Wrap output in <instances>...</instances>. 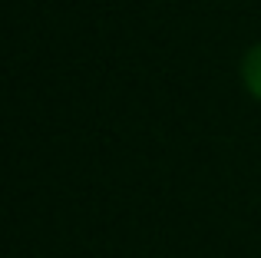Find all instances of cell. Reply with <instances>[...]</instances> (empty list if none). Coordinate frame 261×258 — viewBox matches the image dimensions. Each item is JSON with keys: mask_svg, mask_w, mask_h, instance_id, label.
Segmentation results:
<instances>
[{"mask_svg": "<svg viewBox=\"0 0 261 258\" xmlns=\"http://www.w3.org/2000/svg\"><path fill=\"white\" fill-rule=\"evenodd\" d=\"M242 83H245V90L261 103V43H255L242 57Z\"/></svg>", "mask_w": 261, "mask_h": 258, "instance_id": "cell-1", "label": "cell"}]
</instances>
